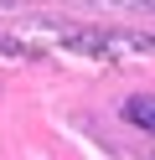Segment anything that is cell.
I'll return each mask as SVG.
<instances>
[{
  "label": "cell",
  "instance_id": "obj_1",
  "mask_svg": "<svg viewBox=\"0 0 155 160\" xmlns=\"http://www.w3.org/2000/svg\"><path fill=\"white\" fill-rule=\"evenodd\" d=\"M124 119H129L134 129H155V98H129V103H124Z\"/></svg>",
  "mask_w": 155,
  "mask_h": 160
}]
</instances>
